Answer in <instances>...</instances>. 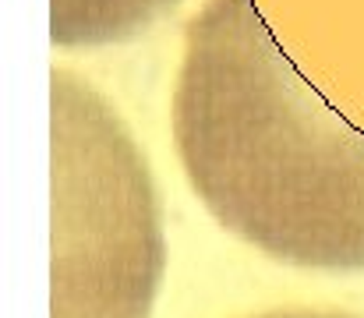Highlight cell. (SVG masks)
Instances as JSON below:
<instances>
[{"label": "cell", "instance_id": "6da1fadb", "mask_svg": "<svg viewBox=\"0 0 364 318\" xmlns=\"http://www.w3.org/2000/svg\"><path fill=\"white\" fill-rule=\"evenodd\" d=\"M191 191L223 230L301 269H364V131L290 64L255 0H205L170 100Z\"/></svg>", "mask_w": 364, "mask_h": 318}, {"label": "cell", "instance_id": "7a4b0ae2", "mask_svg": "<svg viewBox=\"0 0 364 318\" xmlns=\"http://www.w3.org/2000/svg\"><path fill=\"white\" fill-rule=\"evenodd\" d=\"M53 318H149L166 269L149 163L107 103L71 68L50 75Z\"/></svg>", "mask_w": 364, "mask_h": 318}, {"label": "cell", "instance_id": "3957f363", "mask_svg": "<svg viewBox=\"0 0 364 318\" xmlns=\"http://www.w3.org/2000/svg\"><path fill=\"white\" fill-rule=\"evenodd\" d=\"M181 0H50V39L60 50L124 43L156 25Z\"/></svg>", "mask_w": 364, "mask_h": 318}, {"label": "cell", "instance_id": "277c9868", "mask_svg": "<svg viewBox=\"0 0 364 318\" xmlns=\"http://www.w3.org/2000/svg\"><path fill=\"white\" fill-rule=\"evenodd\" d=\"M255 318H358V315H343V312H308V308H287V312H265Z\"/></svg>", "mask_w": 364, "mask_h": 318}]
</instances>
